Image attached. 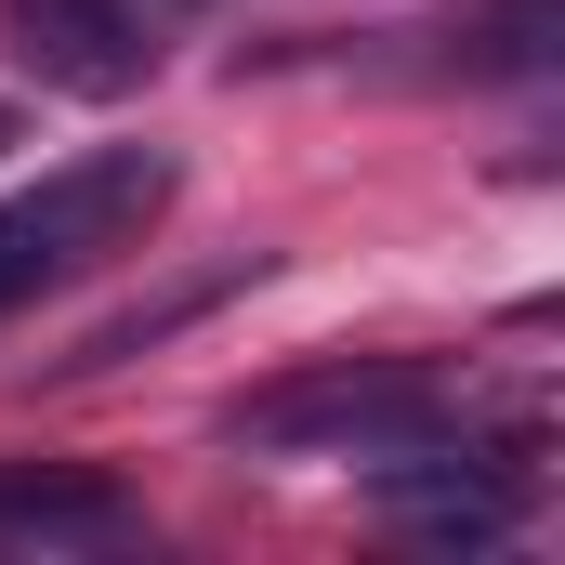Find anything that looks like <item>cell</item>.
Returning <instances> with one entry per match:
<instances>
[{"label": "cell", "mask_w": 565, "mask_h": 565, "mask_svg": "<svg viewBox=\"0 0 565 565\" xmlns=\"http://www.w3.org/2000/svg\"><path fill=\"white\" fill-rule=\"evenodd\" d=\"M447 434H460V382L434 355H329L224 408V447H277V460H395Z\"/></svg>", "instance_id": "obj_1"}, {"label": "cell", "mask_w": 565, "mask_h": 565, "mask_svg": "<svg viewBox=\"0 0 565 565\" xmlns=\"http://www.w3.org/2000/svg\"><path fill=\"white\" fill-rule=\"evenodd\" d=\"M158 211H171V158L158 145H93L53 184L0 198V316L40 302L53 277H79V264H106V250H132Z\"/></svg>", "instance_id": "obj_2"}, {"label": "cell", "mask_w": 565, "mask_h": 565, "mask_svg": "<svg viewBox=\"0 0 565 565\" xmlns=\"http://www.w3.org/2000/svg\"><path fill=\"white\" fill-rule=\"evenodd\" d=\"M13 26H26V66L40 79H66V93H119L145 79V0H13Z\"/></svg>", "instance_id": "obj_3"}, {"label": "cell", "mask_w": 565, "mask_h": 565, "mask_svg": "<svg viewBox=\"0 0 565 565\" xmlns=\"http://www.w3.org/2000/svg\"><path fill=\"white\" fill-rule=\"evenodd\" d=\"M0 540H40V553H106V540H132V500H119L106 473L13 460V473H0Z\"/></svg>", "instance_id": "obj_4"}, {"label": "cell", "mask_w": 565, "mask_h": 565, "mask_svg": "<svg viewBox=\"0 0 565 565\" xmlns=\"http://www.w3.org/2000/svg\"><path fill=\"white\" fill-rule=\"evenodd\" d=\"M382 500L434 526V540H500L513 526V473H473V460H434V447H395L382 460Z\"/></svg>", "instance_id": "obj_5"}, {"label": "cell", "mask_w": 565, "mask_h": 565, "mask_svg": "<svg viewBox=\"0 0 565 565\" xmlns=\"http://www.w3.org/2000/svg\"><path fill=\"white\" fill-rule=\"evenodd\" d=\"M13 132H26V119H13V106H0V145H13Z\"/></svg>", "instance_id": "obj_6"}]
</instances>
